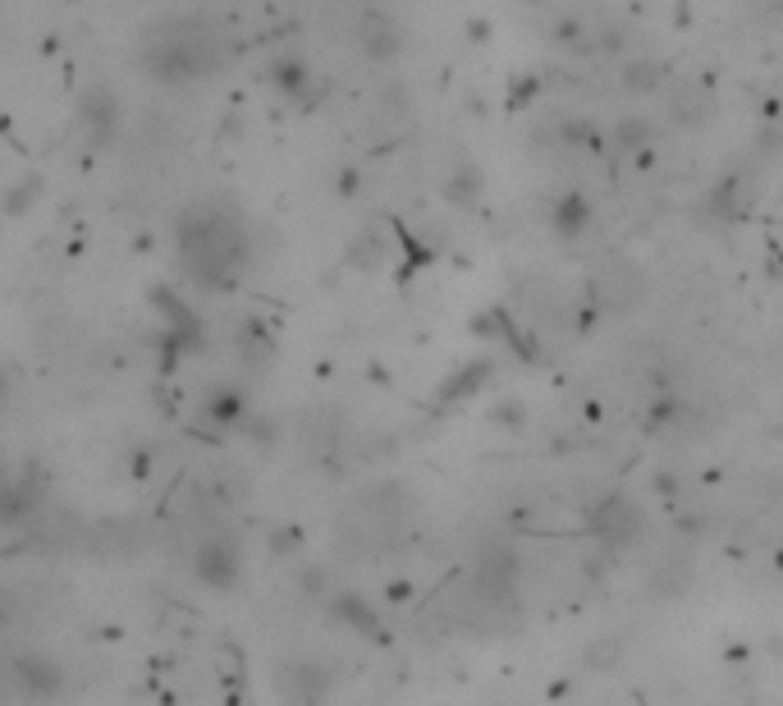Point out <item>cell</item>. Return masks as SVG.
<instances>
[{
	"instance_id": "8",
	"label": "cell",
	"mask_w": 783,
	"mask_h": 706,
	"mask_svg": "<svg viewBox=\"0 0 783 706\" xmlns=\"http://www.w3.org/2000/svg\"><path fill=\"white\" fill-rule=\"evenodd\" d=\"M303 445H311V450L339 445V418H335V413H311V418L303 422Z\"/></svg>"
},
{
	"instance_id": "14",
	"label": "cell",
	"mask_w": 783,
	"mask_h": 706,
	"mask_svg": "<svg viewBox=\"0 0 783 706\" xmlns=\"http://www.w3.org/2000/svg\"><path fill=\"white\" fill-rule=\"evenodd\" d=\"M0 386H6V372H0Z\"/></svg>"
},
{
	"instance_id": "3",
	"label": "cell",
	"mask_w": 783,
	"mask_h": 706,
	"mask_svg": "<svg viewBox=\"0 0 783 706\" xmlns=\"http://www.w3.org/2000/svg\"><path fill=\"white\" fill-rule=\"evenodd\" d=\"M591 533H596L610 550H628L646 533V514L637 509V500L614 491V496H605L596 509H591Z\"/></svg>"
},
{
	"instance_id": "7",
	"label": "cell",
	"mask_w": 783,
	"mask_h": 706,
	"mask_svg": "<svg viewBox=\"0 0 783 706\" xmlns=\"http://www.w3.org/2000/svg\"><path fill=\"white\" fill-rule=\"evenodd\" d=\"M358 42L371 60H390L399 51V28L385 19V14H362V28H358Z\"/></svg>"
},
{
	"instance_id": "5",
	"label": "cell",
	"mask_w": 783,
	"mask_h": 706,
	"mask_svg": "<svg viewBox=\"0 0 783 706\" xmlns=\"http://www.w3.org/2000/svg\"><path fill=\"white\" fill-rule=\"evenodd\" d=\"M14 688L28 697V702H51L60 697V688H65V665H60L55 656H19L14 665Z\"/></svg>"
},
{
	"instance_id": "1",
	"label": "cell",
	"mask_w": 783,
	"mask_h": 706,
	"mask_svg": "<svg viewBox=\"0 0 783 706\" xmlns=\"http://www.w3.org/2000/svg\"><path fill=\"white\" fill-rule=\"evenodd\" d=\"M179 253L193 281L202 285H225L230 275L247 257V234L243 221L221 202H202L193 211H183L179 221Z\"/></svg>"
},
{
	"instance_id": "2",
	"label": "cell",
	"mask_w": 783,
	"mask_h": 706,
	"mask_svg": "<svg viewBox=\"0 0 783 706\" xmlns=\"http://www.w3.org/2000/svg\"><path fill=\"white\" fill-rule=\"evenodd\" d=\"M335 688V670L317 656H289L275 665V693L285 706H321Z\"/></svg>"
},
{
	"instance_id": "6",
	"label": "cell",
	"mask_w": 783,
	"mask_h": 706,
	"mask_svg": "<svg viewBox=\"0 0 783 706\" xmlns=\"http://www.w3.org/2000/svg\"><path fill=\"white\" fill-rule=\"evenodd\" d=\"M710 110H715V102L701 83H674L669 87V115L678 119V125H706Z\"/></svg>"
},
{
	"instance_id": "4",
	"label": "cell",
	"mask_w": 783,
	"mask_h": 706,
	"mask_svg": "<svg viewBox=\"0 0 783 706\" xmlns=\"http://www.w3.org/2000/svg\"><path fill=\"white\" fill-rule=\"evenodd\" d=\"M591 298H596V308L601 313H628L637 308V298H642V275L637 266L628 262H605L596 275H591Z\"/></svg>"
},
{
	"instance_id": "12",
	"label": "cell",
	"mask_w": 783,
	"mask_h": 706,
	"mask_svg": "<svg viewBox=\"0 0 783 706\" xmlns=\"http://www.w3.org/2000/svg\"><path fill=\"white\" fill-rule=\"evenodd\" d=\"M307 83V70L294 65V60H285V65H275V87H285V92H303Z\"/></svg>"
},
{
	"instance_id": "9",
	"label": "cell",
	"mask_w": 783,
	"mask_h": 706,
	"mask_svg": "<svg viewBox=\"0 0 783 706\" xmlns=\"http://www.w3.org/2000/svg\"><path fill=\"white\" fill-rule=\"evenodd\" d=\"M669 74L660 60H637V65H628V74H623V87L628 92H650V87H665Z\"/></svg>"
},
{
	"instance_id": "10",
	"label": "cell",
	"mask_w": 783,
	"mask_h": 706,
	"mask_svg": "<svg viewBox=\"0 0 783 706\" xmlns=\"http://www.w3.org/2000/svg\"><path fill=\"white\" fill-rule=\"evenodd\" d=\"M554 225L563 230V234H578V230H586V202L578 198V193H569L559 202V211H554Z\"/></svg>"
},
{
	"instance_id": "13",
	"label": "cell",
	"mask_w": 783,
	"mask_h": 706,
	"mask_svg": "<svg viewBox=\"0 0 783 706\" xmlns=\"http://www.w3.org/2000/svg\"><path fill=\"white\" fill-rule=\"evenodd\" d=\"M618 138H623V147H633V143L646 138V125H642V119H623V125H618Z\"/></svg>"
},
{
	"instance_id": "11",
	"label": "cell",
	"mask_w": 783,
	"mask_h": 706,
	"mask_svg": "<svg viewBox=\"0 0 783 706\" xmlns=\"http://www.w3.org/2000/svg\"><path fill=\"white\" fill-rule=\"evenodd\" d=\"M207 413H211L215 422H239V418H243V399H239L234 390H221V394H215L211 404H207Z\"/></svg>"
}]
</instances>
